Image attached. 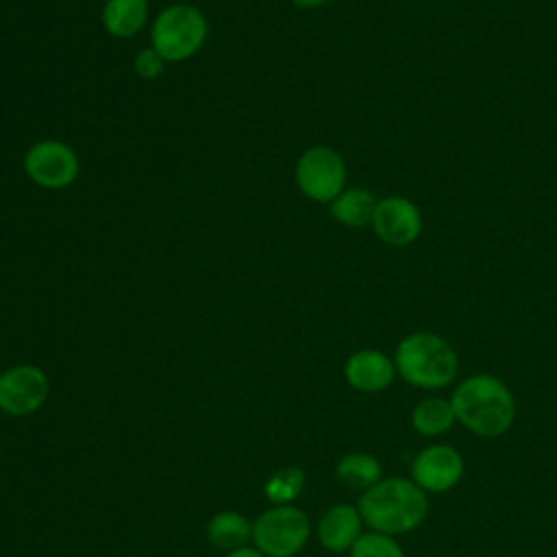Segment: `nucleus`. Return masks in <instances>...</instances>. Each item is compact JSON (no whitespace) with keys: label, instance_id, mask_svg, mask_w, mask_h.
Segmentation results:
<instances>
[{"label":"nucleus","instance_id":"15","mask_svg":"<svg viewBox=\"0 0 557 557\" xmlns=\"http://www.w3.org/2000/svg\"><path fill=\"white\" fill-rule=\"evenodd\" d=\"M409 422L411 429L422 437H442L453 429L457 418L448 398L426 396L413 405Z\"/></svg>","mask_w":557,"mask_h":557},{"label":"nucleus","instance_id":"21","mask_svg":"<svg viewBox=\"0 0 557 557\" xmlns=\"http://www.w3.org/2000/svg\"><path fill=\"white\" fill-rule=\"evenodd\" d=\"M226 557H265L259 548H250V546H244V548H237V550H231Z\"/></svg>","mask_w":557,"mask_h":557},{"label":"nucleus","instance_id":"4","mask_svg":"<svg viewBox=\"0 0 557 557\" xmlns=\"http://www.w3.org/2000/svg\"><path fill=\"white\" fill-rule=\"evenodd\" d=\"M209 24L196 4L174 2L161 9L150 24V48L165 63H181L194 57L207 41Z\"/></svg>","mask_w":557,"mask_h":557},{"label":"nucleus","instance_id":"6","mask_svg":"<svg viewBox=\"0 0 557 557\" xmlns=\"http://www.w3.org/2000/svg\"><path fill=\"white\" fill-rule=\"evenodd\" d=\"M309 531V518L302 509L276 505L255 520L252 540L265 557H294L307 544Z\"/></svg>","mask_w":557,"mask_h":557},{"label":"nucleus","instance_id":"8","mask_svg":"<svg viewBox=\"0 0 557 557\" xmlns=\"http://www.w3.org/2000/svg\"><path fill=\"white\" fill-rule=\"evenodd\" d=\"M461 453L444 442H435L416 453L409 466V479L426 494H444L463 476Z\"/></svg>","mask_w":557,"mask_h":557},{"label":"nucleus","instance_id":"5","mask_svg":"<svg viewBox=\"0 0 557 557\" xmlns=\"http://www.w3.org/2000/svg\"><path fill=\"white\" fill-rule=\"evenodd\" d=\"M346 161L331 146L307 148L294 168V181L300 194L313 202H331L346 189Z\"/></svg>","mask_w":557,"mask_h":557},{"label":"nucleus","instance_id":"13","mask_svg":"<svg viewBox=\"0 0 557 557\" xmlns=\"http://www.w3.org/2000/svg\"><path fill=\"white\" fill-rule=\"evenodd\" d=\"M148 0H107L102 4V26L111 37H135L148 24Z\"/></svg>","mask_w":557,"mask_h":557},{"label":"nucleus","instance_id":"2","mask_svg":"<svg viewBox=\"0 0 557 557\" xmlns=\"http://www.w3.org/2000/svg\"><path fill=\"white\" fill-rule=\"evenodd\" d=\"M357 509L370 531L396 537L418 529L426 520L429 498L407 476H383L361 492Z\"/></svg>","mask_w":557,"mask_h":557},{"label":"nucleus","instance_id":"18","mask_svg":"<svg viewBox=\"0 0 557 557\" xmlns=\"http://www.w3.org/2000/svg\"><path fill=\"white\" fill-rule=\"evenodd\" d=\"M305 487V472L298 466L276 470L265 483V496L274 505H287L300 496Z\"/></svg>","mask_w":557,"mask_h":557},{"label":"nucleus","instance_id":"3","mask_svg":"<svg viewBox=\"0 0 557 557\" xmlns=\"http://www.w3.org/2000/svg\"><path fill=\"white\" fill-rule=\"evenodd\" d=\"M394 366L396 374L411 387L435 392L455 381L459 357L446 337L433 331H413L396 344Z\"/></svg>","mask_w":557,"mask_h":557},{"label":"nucleus","instance_id":"22","mask_svg":"<svg viewBox=\"0 0 557 557\" xmlns=\"http://www.w3.org/2000/svg\"><path fill=\"white\" fill-rule=\"evenodd\" d=\"M289 2L294 7H298V9H320V7H324L331 0H289Z\"/></svg>","mask_w":557,"mask_h":557},{"label":"nucleus","instance_id":"1","mask_svg":"<svg viewBox=\"0 0 557 557\" xmlns=\"http://www.w3.org/2000/svg\"><path fill=\"white\" fill-rule=\"evenodd\" d=\"M448 400L457 422L479 437H500L516 420V398L511 389L503 379L487 372L461 379Z\"/></svg>","mask_w":557,"mask_h":557},{"label":"nucleus","instance_id":"19","mask_svg":"<svg viewBox=\"0 0 557 557\" xmlns=\"http://www.w3.org/2000/svg\"><path fill=\"white\" fill-rule=\"evenodd\" d=\"M348 553L350 557H405L403 546L392 535L379 531L361 533Z\"/></svg>","mask_w":557,"mask_h":557},{"label":"nucleus","instance_id":"17","mask_svg":"<svg viewBox=\"0 0 557 557\" xmlns=\"http://www.w3.org/2000/svg\"><path fill=\"white\" fill-rule=\"evenodd\" d=\"M207 537L218 548L237 550L252 537V524L237 511H220L209 520Z\"/></svg>","mask_w":557,"mask_h":557},{"label":"nucleus","instance_id":"11","mask_svg":"<svg viewBox=\"0 0 557 557\" xmlns=\"http://www.w3.org/2000/svg\"><path fill=\"white\" fill-rule=\"evenodd\" d=\"M346 383L363 394H376L387 389L396 379L394 357L379 348L355 350L344 363Z\"/></svg>","mask_w":557,"mask_h":557},{"label":"nucleus","instance_id":"10","mask_svg":"<svg viewBox=\"0 0 557 557\" xmlns=\"http://www.w3.org/2000/svg\"><path fill=\"white\" fill-rule=\"evenodd\" d=\"M48 396V376L33 363H20L0 374V409L9 416L37 411Z\"/></svg>","mask_w":557,"mask_h":557},{"label":"nucleus","instance_id":"14","mask_svg":"<svg viewBox=\"0 0 557 557\" xmlns=\"http://www.w3.org/2000/svg\"><path fill=\"white\" fill-rule=\"evenodd\" d=\"M376 196L366 187H346L329 202L331 218L348 228H361L372 222Z\"/></svg>","mask_w":557,"mask_h":557},{"label":"nucleus","instance_id":"12","mask_svg":"<svg viewBox=\"0 0 557 557\" xmlns=\"http://www.w3.org/2000/svg\"><path fill=\"white\" fill-rule=\"evenodd\" d=\"M363 518L357 507L337 503L329 507L318 522V540L331 553L350 550L361 535Z\"/></svg>","mask_w":557,"mask_h":557},{"label":"nucleus","instance_id":"7","mask_svg":"<svg viewBox=\"0 0 557 557\" xmlns=\"http://www.w3.org/2000/svg\"><path fill=\"white\" fill-rule=\"evenodd\" d=\"M24 172L37 187L65 189L78 178L81 163L70 144L59 139H41L26 150Z\"/></svg>","mask_w":557,"mask_h":557},{"label":"nucleus","instance_id":"9","mask_svg":"<svg viewBox=\"0 0 557 557\" xmlns=\"http://www.w3.org/2000/svg\"><path fill=\"white\" fill-rule=\"evenodd\" d=\"M374 235L394 248L413 244L422 233V211L420 207L400 194L383 196L376 200L372 222Z\"/></svg>","mask_w":557,"mask_h":557},{"label":"nucleus","instance_id":"16","mask_svg":"<svg viewBox=\"0 0 557 557\" xmlns=\"http://www.w3.org/2000/svg\"><path fill=\"white\" fill-rule=\"evenodd\" d=\"M335 476L350 490L366 492L383 479L381 461L370 453H348L335 466Z\"/></svg>","mask_w":557,"mask_h":557},{"label":"nucleus","instance_id":"20","mask_svg":"<svg viewBox=\"0 0 557 557\" xmlns=\"http://www.w3.org/2000/svg\"><path fill=\"white\" fill-rule=\"evenodd\" d=\"M133 70L139 78L154 81L163 74L165 61L161 59V54L154 48H141V50H137V54L133 59Z\"/></svg>","mask_w":557,"mask_h":557}]
</instances>
